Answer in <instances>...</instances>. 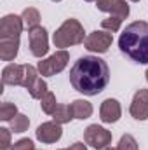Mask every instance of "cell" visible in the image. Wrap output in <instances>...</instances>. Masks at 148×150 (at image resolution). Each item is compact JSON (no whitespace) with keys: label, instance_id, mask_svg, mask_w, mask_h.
I'll use <instances>...</instances> for the list:
<instances>
[{"label":"cell","instance_id":"16","mask_svg":"<svg viewBox=\"0 0 148 150\" xmlns=\"http://www.w3.org/2000/svg\"><path fill=\"white\" fill-rule=\"evenodd\" d=\"M21 19H23V25H25L26 30H33L40 23V12L35 7H26L21 14Z\"/></svg>","mask_w":148,"mask_h":150},{"label":"cell","instance_id":"24","mask_svg":"<svg viewBox=\"0 0 148 150\" xmlns=\"http://www.w3.org/2000/svg\"><path fill=\"white\" fill-rule=\"evenodd\" d=\"M0 150H12L11 147V131L2 127L0 129Z\"/></svg>","mask_w":148,"mask_h":150},{"label":"cell","instance_id":"15","mask_svg":"<svg viewBox=\"0 0 148 150\" xmlns=\"http://www.w3.org/2000/svg\"><path fill=\"white\" fill-rule=\"evenodd\" d=\"M72 110H73V117L75 119H89L92 115V105L87 100H75L72 103Z\"/></svg>","mask_w":148,"mask_h":150},{"label":"cell","instance_id":"12","mask_svg":"<svg viewBox=\"0 0 148 150\" xmlns=\"http://www.w3.org/2000/svg\"><path fill=\"white\" fill-rule=\"evenodd\" d=\"M96 7L98 11L108 12L111 16H118L122 19L129 16V5L125 0H96Z\"/></svg>","mask_w":148,"mask_h":150},{"label":"cell","instance_id":"19","mask_svg":"<svg viewBox=\"0 0 148 150\" xmlns=\"http://www.w3.org/2000/svg\"><path fill=\"white\" fill-rule=\"evenodd\" d=\"M18 115V107L11 101H4L0 105V119L5 120V122H11L14 117Z\"/></svg>","mask_w":148,"mask_h":150},{"label":"cell","instance_id":"9","mask_svg":"<svg viewBox=\"0 0 148 150\" xmlns=\"http://www.w3.org/2000/svg\"><path fill=\"white\" fill-rule=\"evenodd\" d=\"M25 79H26V65L11 63L2 70L4 86H25Z\"/></svg>","mask_w":148,"mask_h":150},{"label":"cell","instance_id":"14","mask_svg":"<svg viewBox=\"0 0 148 150\" xmlns=\"http://www.w3.org/2000/svg\"><path fill=\"white\" fill-rule=\"evenodd\" d=\"M19 51V38H0V58L4 61H12Z\"/></svg>","mask_w":148,"mask_h":150},{"label":"cell","instance_id":"2","mask_svg":"<svg viewBox=\"0 0 148 150\" xmlns=\"http://www.w3.org/2000/svg\"><path fill=\"white\" fill-rule=\"evenodd\" d=\"M118 49L129 59L140 65H148V23L134 21L120 33Z\"/></svg>","mask_w":148,"mask_h":150},{"label":"cell","instance_id":"30","mask_svg":"<svg viewBox=\"0 0 148 150\" xmlns=\"http://www.w3.org/2000/svg\"><path fill=\"white\" fill-rule=\"evenodd\" d=\"M52 2H61V0H52Z\"/></svg>","mask_w":148,"mask_h":150},{"label":"cell","instance_id":"18","mask_svg":"<svg viewBox=\"0 0 148 150\" xmlns=\"http://www.w3.org/2000/svg\"><path fill=\"white\" fill-rule=\"evenodd\" d=\"M28 93H30L32 98H35V100H42V98L49 93V89H47V82H45L44 79L38 77L37 80H35V84L28 89Z\"/></svg>","mask_w":148,"mask_h":150},{"label":"cell","instance_id":"32","mask_svg":"<svg viewBox=\"0 0 148 150\" xmlns=\"http://www.w3.org/2000/svg\"><path fill=\"white\" fill-rule=\"evenodd\" d=\"M59 150H65V149H59Z\"/></svg>","mask_w":148,"mask_h":150},{"label":"cell","instance_id":"10","mask_svg":"<svg viewBox=\"0 0 148 150\" xmlns=\"http://www.w3.org/2000/svg\"><path fill=\"white\" fill-rule=\"evenodd\" d=\"M35 134H37V140H40L42 143H56L61 138L63 129H61V124L52 120V122L40 124L37 127V131H35Z\"/></svg>","mask_w":148,"mask_h":150},{"label":"cell","instance_id":"26","mask_svg":"<svg viewBox=\"0 0 148 150\" xmlns=\"http://www.w3.org/2000/svg\"><path fill=\"white\" fill-rule=\"evenodd\" d=\"M66 150H87V147L84 145V143H80V142H77V143H73V145H70Z\"/></svg>","mask_w":148,"mask_h":150},{"label":"cell","instance_id":"20","mask_svg":"<svg viewBox=\"0 0 148 150\" xmlns=\"http://www.w3.org/2000/svg\"><path fill=\"white\" fill-rule=\"evenodd\" d=\"M28 126H30V119H28L26 115H23V113H18V115L11 120V129H12L14 133H25V131L28 129Z\"/></svg>","mask_w":148,"mask_h":150},{"label":"cell","instance_id":"7","mask_svg":"<svg viewBox=\"0 0 148 150\" xmlns=\"http://www.w3.org/2000/svg\"><path fill=\"white\" fill-rule=\"evenodd\" d=\"M30 51L35 58H44L49 51V37L44 26L30 30Z\"/></svg>","mask_w":148,"mask_h":150},{"label":"cell","instance_id":"4","mask_svg":"<svg viewBox=\"0 0 148 150\" xmlns=\"http://www.w3.org/2000/svg\"><path fill=\"white\" fill-rule=\"evenodd\" d=\"M68 59H70V54L61 49V51H56L52 56H49L47 59H42L38 61V74L44 75V77H52V75L59 74L65 70V67L68 65Z\"/></svg>","mask_w":148,"mask_h":150},{"label":"cell","instance_id":"29","mask_svg":"<svg viewBox=\"0 0 148 150\" xmlns=\"http://www.w3.org/2000/svg\"><path fill=\"white\" fill-rule=\"evenodd\" d=\"M131 2H140V0H131Z\"/></svg>","mask_w":148,"mask_h":150},{"label":"cell","instance_id":"22","mask_svg":"<svg viewBox=\"0 0 148 150\" xmlns=\"http://www.w3.org/2000/svg\"><path fill=\"white\" fill-rule=\"evenodd\" d=\"M120 25H122V18H118V16H108L106 19L101 21V28H103L105 32H110V33L118 32Z\"/></svg>","mask_w":148,"mask_h":150},{"label":"cell","instance_id":"31","mask_svg":"<svg viewBox=\"0 0 148 150\" xmlns=\"http://www.w3.org/2000/svg\"><path fill=\"white\" fill-rule=\"evenodd\" d=\"M147 80H148V70H147Z\"/></svg>","mask_w":148,"mask_h":150},{"label":"cell","instance_id":"8","mask_svg":"<svg viewBox=\"0 0 148 150\" xmlns=\"http://www.w3.org/2000/svg\"><path fill=\"white\" fill-rule=\"evenodd\" d=\"M25 25L21 16L16 14H7L0 21V38H19Z\"/></svg>","mask_w":148,"mask_h":150},{"label":"cell","instance_id":"1","mask_svg":"<svg viewBox=\"0 0 148 150\" xmlns=\"http://www.w3.org/2000/svg\"><path fill=\"white\" fill-rule=\"evenodd\" d=\"M70 82L75 91L85 96H96L108 86L110 68L98 56H82L70 70Z\"/></svg>","mask_w":148,"mask_h":150},{"label":"cell","instance_id":"11","mask_svg":"<svg viewBox=\"0 0 148 150\" xmlns=\"http://www.w3.org/2000/svg\"><path fill=\"white\" fill-rule=\"evenodd\" d=\"M129 112L136 120H147L148 119V89L136 91Z\"/></svg>","mask_w":148,"mask_h":150},{"label":"cell","instance_id":"6","mask_svg":"<svg viewBox=\"0 0 148 150\" xmlns=\"http://www.w3.org/2000/svg\"><path fill=\"white\" fill-rule=\"evenodd\" d=\"M111 42H113V37H111L110 32H105V30H96V32H92V33H89L85 40H84V47L87 49V51H91V52H99V54H103V52H106L108 51V47L111 45Z\"/></svg>","mask_w":148,"mask_h":150},{"label":"cell","instance_id":"23","mask_svg":"<svg viewBox=\"0 0 148 150\" xmlns=\"http://www.w3.org/2000/svg\"><path fill=\"white\" fill-rule=\"evenodd\" d=\"M117 150H140V149H138V142L134 140L132 134H124L118 142Z\"/></svg>","mask_w":148,"mask_h":150},{"label":"cell","instance_id":"5","mask_svg":"<svg viewBox=\"0 0 148 150\" xmlns=\"http://www.w3.org/2000/svg\"><path fill=\"white\" fill-rule=\"evenodd\" d=\"M84 142L87 145H91L96 150L106 149L111 143V133L108 129L98 126V124H91L85 131H84Z\"/></svg>","mask_w":148,"mask_h":150},{"label":"cell","instance_id":"25","mask_svg":"<svg viewBox=\"0 0 148 150\" xmlns=\"http://www.w3.org/2000/svg\"><path fill=\"white\" fill-rule=\"evenodd\" d=\"M12 150H35V147H33V142L30 138H23L12 145Z\"/></svg>","mask_w":148,"mask_h":150},{"label":"cell","instance_id":"3","mask_svg":"<svg viewBox=\"0 0 148 150\" xmlns=\"http://www.w3.org/2000/svg\"><path fill=\"white\" fill-rule=\"evenodd\" d=\"M85 40V32H84V26L73 19H66L52 35V42L56 47H70V45H78V44H84Z\"/></svg>","mask_w":148,"mask_h":150},{"label":"cell","instance_id":"27","mask_svg":"<svg viewBox=\"0 0 148 150\" xmlns=\"http://www.w3.org/2000/svg\"><path fill=\"white\" fill-rule=\"evenodd\" d=\"M103 150H117V149H113V147H110V145H108L106 149H103Z\"/></svg>","mask_w":148,"mask_h":150},{"label":"cell","instance_id":"28","mask_svg":"<svg viewBox=\"0 0 148 150\" xmlns=\"http://www.w3.org/2000/svg\"><path fill=\"white\" fill-rule=\"evenodd\" d=\"M85 2H96V0H85Z\"/></svg>","mask_w":148,"mask_h":150},{"label":"cell","instance_id":"13","mask_svg":"<svg viewBox=\"0 0 148 150\" xmlns=\"http://www.w3.org/2000/svg\"><path fill=\"white\" fill-rule=\"evenodd\" d=\"M120 113H122V108H120V103L113 98H108L101 103V108H99V115H101V120L105 124H111V122H117L120 119Z\"/></svg>","mask_w":148,"mask_h":150},{"label":"cell","instance_id":"21","mask_svg":"<svg viewBox=\"0 0 148 150\" xmlns=\"http://www.w3.org/2000/svg\"><path fill=\"white\" fill-rule=\"evenodd\" d=\"M40 107H42V110L45 113H49V115H52L54 110H56V107H58V103H56V96H54V93H47L42 100H40Z\"/></svg>","mask_w":148,"mask_h":150},{"label":"cell","instance_id":"17","mask_svg":"<svg viewBox=\"0 0 148 150\" xmlns=\"http://www.w3.org/2000/svg\"><path fill=\"white\" fill-rule=\"evenodd\" d=\"M52 119H54V122H58V124H66V122H70L72 119H75L72 105H58L56 110H54V113H52Z\"/></svg>","mask_w":148,"mask_h":150}]
</instances>
